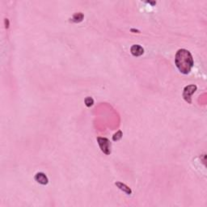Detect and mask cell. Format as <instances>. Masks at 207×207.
<instances>
[{
	"label": "cell",
	"instance_id": "30bf717a",
	"mask_svg": "<svg viewBox=\"0 0 207 207\" xmlns=\"http://www.w3.org/2000/svg\"><path fill=\"white\" fill-rule=\"evenodd\" d=\"M5 24H6V28H9V20L8 19H5Z\"/></svg>",
	"mask_w": 207,
	"mask_h": 207
},
{
	"label": "cell",
	"instance_id": "5b68a950",
	"mask_svg": "<svg viewBox=\"0 0 207 207\" xmlns=\"http://www.w3.org/2000/svg\"><path fill=\"white\" fill-rule=\"evenodd\" d=\"M130 52L132 53V55L135 56V57H139V56H141L142 54H143L144 49L141 45H134L130 48Z\"/></svg>",
	"mask_w": 207,
	"mask_h": 207
},
{
	"label": "cell",
	"instance_id": "6da1fadb",
	"mask_svg": "<svg viewBox=\"0 0 207 207\" xmlns=\"http://www.w3.org/2000/svg\"><path fill=\"white\" fill-rule=\"evenodd\" d=\"M175 63L178 70L182 74L187 75L191 71V69L193 66L192 54L185 49H179L176 53Z\"/></svg>",
	"mask_w": 207,
	"mask_h": 207
},
{
	"label": "cell",
	"instance_id": "7a4b0ae2",
	"mask_svg": "<svg viewBox=\"0 0 207 207\" xmlns=\"http://www.w3.org/2000/svg\"><path fill=\"white\" fill-rule=\"evenodd\" d=\"M97 142H98V144L102 152H104L105 155L111 154V143L109 139H106V138L98 137Z\"/></svg>",
	"mask_w": 207,
	"mask_h": 207
},
{
	"label": "cell",
	"instance_id": "8fae6325",
	"mask_svg": "<svg viewBox=\"0 0 207 207\" xmlns=\"http://www.w3.org/2000/svg\"><path fill=\"white\" fill-rule=\"evenodd\" d=\"M131 32H139V31H138V30H135V29H131Z\"/></svg>",
	"mask_w": 207,
	"mask_h": 207
},
{
	"label": "cell",
	"instance_id": "3957f363",
	"mask_svg": "<svg viewBox=\"0 0 207 207\" xmlns=\"http://www.w3.org/2000/svg\"><path fill=\"white\" fill-rule=\"evenodd\" d=\"M197 89V87L194 84L186 86L185 88H184L183 97L186 102H188V104H192V95L196 92Z\"/></svg>",
	"mask_w": 207,
	"mask_h": 207
},
{
	"label": "cell",
	"instance_id": "277c9868",
	"mask_svg": "<svg viewBox=\"0 0 207 207\" xmlns=\"http://www.w3.org/2000/svg\"><path fill=\"white\" fill-rule=\"evenodd\" d=\"M35 180H36V182H38L39 184H43V185H45L49 183V179H48L45 173L43 172L36 173V176H35Z\"/></svg>",
	"mask_w": 207,
	"mask_h": 207
},
{
	"label": "cell",
	"instance_id": "8992f818",
	"mask_svg": "<svg viewBox=\"0 0 207 207\" xmlns=\"http://www.w3.org/2000/svg\"><path fill=\"white\" fill-rule=\"evenodd\" d=\"M115 185L117 186L120 190H122V191H123L124 193H126V194L130 195L132 193V190H131V188H130L129 186L126 185V184H125L124 183H122V182H116Z\"/></svg>",
	"mask_w": 207,
	"mask_h": 207
},
{
	"label": "cell",
	"instance_id": "52a82bcc",
	"mask_svg": "<svg viewBox=\"0 0 207 207\" xmlns=\"http://www.w3.org/2000/svg\"><path fill=\"white\" fill-rule=\"evenodd\" d=\"M83 19V14L81 12L79 13H75V15H73L72 17V20L73 22H75V23H79V22H81L82 20Z\"/></svg>",
	"mask_w": 207,
	"mask_h": 207
},
{
	"label": "cell",
	"instance_id": "9c48e42d",
	"mask_svg": "<svg viewBox=\"0 0 207 207\" xmlns=\"http://www.w3.org/2000/svg\"><path fill=\"white\" fill-rule=\"evenodd\" d=\"M84 102H85V105L87 107H91L93 105V104H94V100L92 98V97H90V96H88V97H86L85 98V101H84Z\"/></svg>",
	"mask_w": 207,
	"mask_h": 207
},
{
	"label": "cell",
	"instance_id": "ba28073f",
	"mask_svg": "<svg viewBox=\"0 0 207 207\" xmlns=\"http://www.w3.org/2000/svg\"><path fill=\"white\" fill-rule=\"evenodd\" d=\"M122 130H118V132L116 133V134H114L113 136V140L114 142L116 141H118V140H120V139H122Z\"/></svg>",
	"mask_w": 207,
	"mask_h": 207
}]
</instances>
